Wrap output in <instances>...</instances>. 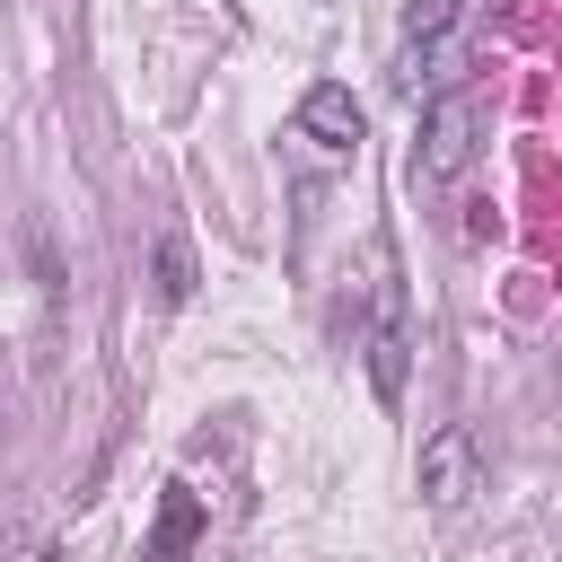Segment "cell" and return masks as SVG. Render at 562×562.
Returning a JSON list of instances; mask_svg holds the SVG:
<instances>
[{
	"instance_id": "obj_3",
	"label": "cell",
	"mask_w": 562,
	"mask_h": 562,
	"mask_svg": "<svg viewBox=\"0 0 562 562\" xmlns=\"http://www.w3.org/2000/svg\"><path fill=\"white\" fill-rule=\"evenodd\" d=\"M457 18H465V0H413V9H404L395 70H386L404 97H422V88L439 79V61H448V44H457Z\"/></svg>"
},
{
	"instance_id": "obj_5",
	"label": "cell",
	"mask_w": 562,
	"mask_h": 562,
	"mask_svg": "<svg viewBox=\"0 0 562 562\" xmlns=\"http://www.w3.org/2000/svg\"><path fill=\"white\" fill-rule=\"evenodd\" d=\"M299 132H307L316 149H360V97H351L342 79H316V88L299 97Z\"/></svg>"
},
{
	"instance_id": "obj_4",
	"label": "cell",
	"mask_w": 562,
	"mask_h": 562,
	"mask_svg": "<svg viewBox=\"0 0 562 562\" xmlns=\"http://www.w3.org/2000/svg\"><path fill=\"white\" fill-rule=\"evenodd\" d=\"M404 369H413V334H404V281L386 263L378 325H369V386H378V404H404Z\"/></svg>"
},
{
	"instance_id": "obj_7",
	"label": "cell",
	"mask_w": 562,
	"mask_h": 562,
	"mask_svg": "<svg viewBox=\"0 0 562 562\" xmlns=\"http://www.w3.org/2000/svg\"><path fill=\"white\" fill-rule=\"evenodd\" d=\"M149 263H158V299H167V307H184V299H193V255H184V237H158V255H149Z\"/></svg>"
},
{
	"instance_id": "obj_1",
	"label": "cell",
	"mask_w": 562,
	"mask_h": 562,
	"mask_svg": "<svg viewBox=\"0 0 562 562\" xmlns=\"http://www.w3.org/2000/svg\"><path fill=\"white\" fill-rule=\"evenodd\" d=\"M483 149V97L457 88V97H430L422 105V140H413V176L422 184H457Z\"/></svg>"
},
{
	"instance_id": "obj_2",
	"label": "cell",
	"mask_w": 562,
	"mask_h": 562,
	"mask_svg": "<svg viewBox=\"0 0 562 562\" xmlns=\"http://www.w3.org/2000/svg\"><path fill=\"white\" fill-rule=\"evenodd\" d=\"M474 474H483V448H474L465 422H439V430L422 439V457H413V492H422L439 518L474 501Z\"/></svg>"
},
{
	"instance_id": "obj_6",
	"label": "cell",
	"mask_w": 562,
	"mask_h": 562,
	"mask_svg": "<svg viewBox=\"0 0 562 562\" xmlns=\"http://www.w3.org/2000/svg\"><path fill=\"white\" fill-rule=\"evenodd\" d=\"M193 536H202V492H193V483H167V501H158V536H149L140 562H184Z\"/></svg>"
}]
</instances>
